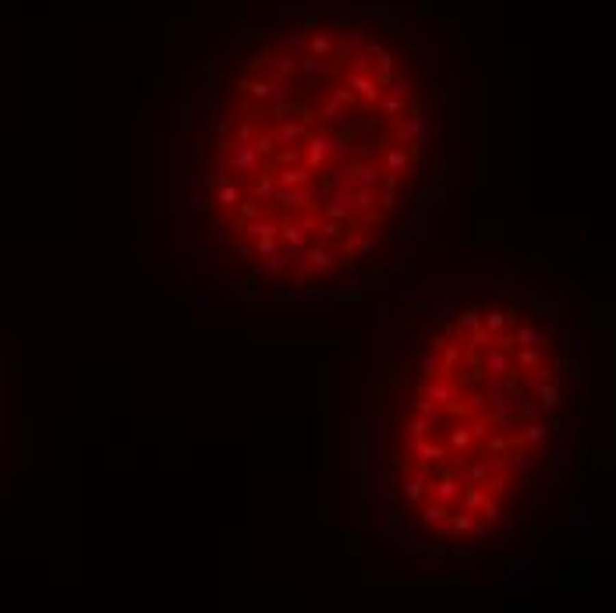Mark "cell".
Returning <instances> with one entry per match:
<instances>
[{
  "label": "cell",
  "mask_w": 616,
  "mask_h": 613,
  "mask_svg": "<svg viewBox=\"0 0 616 613\" xmlns=\"http://www.w3.org/2000/svg\"><path fill=\"white\" fill-rule=\"evenodd\" d=\"M418 206H422V210L443 206V188H422V192H418Z\"/></svg>",
  "instance_id": "33"
},
{
  "label": "cell",
  "mask_w": 616,
  "mask_h": 613,
  "mask_svg": "<svg viewBox=\"0 0 616 613\" xmlns=\"http://www.w3.org/2000/svg\"><path fill=\"white\" fill-rule=\"evenodd\" d=\"M270 138H273V146L277 149H291V146H305V138H308V128L301 125V121H277V128L270 132Z\"/></svg>",
  "instance_id": "6"
},
{
  "label": "cell",
  "mask_w": 616,
  "mask_h": 613,
  "mask_svg": "<svg viewBox=\"0 0 616 613\" xmlns=\"http://www.w3.org/2000/svg\"><path fill=\"white\" fill-rule=\"evenodd\" d=\"M389 142H394V146H411V142H422L425 138V114L422 110H415L411 117H397V121H389Z\"/></svg>",
  "instance_id": "2"
},
{
  "label": "cell",
  "mask_w": 616,
  "mask_h": 613,
  "mask_svg": "<svg viewBox=\"0 0 616 613\" xmlns=\"http://www.w3.org/2000/svg\"><path fill=\"white\" fill-rule=\"evenodd\" d=\"M446 518H450V507H446V503H439V500H433V497H428V503H422L418 521H422L425 528H436V525H443Z\"/></svg>",
  "instance_id": "19"
},
{
  "label": "cell",
  "mask_w": 616,
  "mask_h": 613,
  "mask_svg": "<svg viewBox=\"0 0 616 613\" xmlns=\"http://www.w3.org/2000/svg\"><path fill=\"white\" fill-rule=\"evenodd\" d=\"M351 188H337L330 192V202H322V216L337 220V223H351Z\"/></svg>",
  "instance_id": "9"
},
{
  "label": "cell",
  "mask_w": 616,
  "mask_h": 613,
  "mask_svg": "<svg viewBox=\"0 0 616 613\" xmlns=\"http://www.w3.org/2000/svg\"><path fill=\"white\" fill-rule=\"evenodd\" d=\"M262 262H266V266H262V273H266V277H283L287 270H291V262H287L280 252H277V255H270V259H262Z\"/></svg>",
  "instance_id": "32"
},
{
  "label": "cell",
  "mask_w": 616,
  "mask_h": 613,
  "mask_svg": "<svg viewBox=\"0 0 616 613\" xmlns=\"http://www.w3.org/2000/svg\"><path fill=\"white\" fill-rule=\"evenodd\" d=\"M277 231H280V223L270 220V216H262V213L241 220V234L244 238H277Z\"/></svg>",
  "instance_id": "13"
},
{
  "label": "cell",
  "mask_w": 616,
  "mask_h": 613,
  "mask_svg": "<svg viewBox=\"0 0 616 613\" xmlns=\"http://www.w3.org/2000/svg\"><path fill=\"white\" fill-rule=\"evenodd\" d=\"M471 525H475V510H450V518H446V528H450V536H467L471 532Z\"/></svg>",
  "instance_id": "21"
},
{
  "label": "cell",
  "mask_w": 616,
  "mask_h": 613,
  "mask_svg": "<svg viewBox=\"0 0 616 613\" xmlns=\"http://www.w3.org/2000/svg\"><path fill=\"white\" fill-rule=\"evenodd\" d=\"M407 454L415 458V464H443V461L450 458L446 443H436V440H428V436L411 440V443H407Z\"/></svg>",
  "instance_id": "5"
},
{
  "label": "cell",
  "mask_w": 616,
  "mask_h": 613,
  "mask_svg": "<svg viewBox=\"0 0 616 613\" xmlns=\"http://www.w3.org/2000/svg\"><path fill=\"white\" fill-rule=\"evenodd\" d=\"M425 401H433L436 408L457 404V401H464V386H457L446 373H436V376L425 379Z\"/></svg>",
  "instance_id": "1"
},
{
  "label": "cell",
  "mask_w": 616,
  "mask_h": 613,
  "mask_svg": "<svg viewBox=\"0 0 616 613\" xmlns=\"http://www.w3.org/2000/svg\"><path fill=\"white\" fill-rule=\"evenodd\" d=\"M241 202H244V188H241V185H234V181H227V185H220V188H216V206H220V210L238 213Z\"/></svg>",
  "instance_id": "18"
},
{
  "label": "cell",
  "mask_w": 616,
  "mask_h": 613,
  "mask_svg": "<svg viewBox=\"0 0 616 613\" xmlns=\"http://www.w3.org/2000/svg\"><path fill=\"white\" fill-rule=\"evenodd\" d=\"M471 567H475V560H471V557H464V560L457 557V575H471Z\"/></svg>",
  "instance_id": "41"
},
{
  "label": "cell",
  "mask_w": 616,
  "mask_h": 613,
  "mask_svg": "<svg viewBox=\"0 0 616 613\" xmlns=\"http://www.w3.org/2000/svg\"><path fill=\"white\" fill-rule=\"evenodd\" d=\"M312 177H316V171L291 167V163H280V167L273 171V181H277V185H283V188H298V185H305V181H312Z\"/></svg>",
  "instance_id": "14"
},
{
  "label": "cell",
  "mask_w": 616,
  "mask_h": 613,
  "mask_svg": "<svg viewBox=\"0 0 616 613\" xmlns=\"http://www.w3.org/2000/svg\"><path fill=\"white\" fill-rule=\"evenodd\" d=\"M231 252H234L241 262H252V259H255V255H252V245H248V241H231Z\"/></svg>",
  "instance_id": "36"
},
{
  "label": "cell",
  "mask_w": 616,
  "mask_h": 613,
  "mask_svg": "<svg viewBox=\"0 0 616 613\" xmlns=\"http://www.w3.org/2000/svg\"><path fill=\"white\" fill-rule=\"evenodd\" d=\"M464 408H467V412H475V415H482V412H485V397H482V394H471Z\"/></svg>",
  "instance_id": "40"
},
{
  "label": "cell",
  "mask_w": 616,
  "mask_h": 613,
  "mask_svg": "<svg viewBox=\"0 0 616 613\" xmlns=\"http://www.w3.org/2000/svg\"><path fill=\"white\" fill-rule=\"evenodd\" d=\"M567 369H570V376H581V373H585V362H581V358H570Z\"/></svg>",
  "instance_id": "42"
},
{
  "label": "cell",
  "mask_w": 616,
  "mask_h": 613,
  "mask_svg": "<svg viewBox=\"0 0 616 613\" xmlns=\"http://www.w3.org/2000/svg\"><path fill=\"white\" fill-rule=\"evenodd\" d=\"M482 326L489 334H500V330H506L510 326V319H506V309H485L482 312Z\"/></svg>",
  "instance_id": "28"
},
{
  "label": "cell",
  "mask_w": 616,
  "mask_h": 613,
  "mask_svg": "<svg viewBox=\"0 0 616 613\" xmlns=\"http://www.w3.org/2000/svg\"><path fill=\"white\" fill-rule=\"evenodd\" d=\"M492 344L496 347H503V351H513V330L506 326V330H500V334H492Z\"/></svg>",
  "instance_id": "37"
},
{
  "label": "cell",
  "mask_w": 616,
  "mask_h": 613,
  "mask_svg": "<svg viewBox=\"0 0 616 613\" xmlns=\"http://www.w3.org/2000/svg\"><path fill=\"white\" fill-rule=\"evenodd\" d=\"M546 440H549V425H546V422H535V418H528L524 429H521V447H528V451H542Z\"/></svg>",
  "instance_id": "16"
},
{
  "label": "cell",
  "mask_w": 616,
  "mask_h": 613,
  "mask_svg": "<svg viewBox=\"0 0 616 613\" xmlns=\"http://www.w3.org/2000/svg\"><path fill=\"white\" fill-rule=\"evenodd\" d=\"M535 390H539V397H535V401H539V412H542V415H556V408H560V401H563V394H560V379L549 376L546 383L535 386Z\"/></svg>",
  "instance_id": "11"
},
{
  "label": "cell",
  "mask_w": 616,
  "mask_h": 613,
  "mask_svg": "<svg viewBox=\"0 0 616 613\" xmlns=\"http://www.w3.org/2000/svg\"><path fill=\"white\" fill-rule=\"evenodd\" d=\"M485 493H489V489H485V486H475V482H464V493H461V500H457V503H461L464 510H478V503H482V497H485Z\"/></svg>",
  "instance_id": "27"
},
{
  "label": "cell",
  "mask_w": 616,
  "mask_h": 613,
  "mask_svg": "<svg viewBox=\"0 0 616 613\" xmlns=\"http://www.w3.org/2000/svg\"><path fill=\"white\" fill-rule=\"evenodd\" d=\"M467 536H475V539H489V536H492V525H489V521H475Z\"/></svg>",
  "instance_id": "39"
},
{
  "label": "cell",
  "mask_w": 616,
  "mask_h": 613,
  "mask_svg": "<svg viewBox=\"0 0 616 613\" xmlns=\"http://www.w3.org/2000/svg\"><path fill=\"white\" fill-rule=\"evenodd\" d=\"M340 249H344V252H355V255H361V259L372 255V249H376V245H372V231H368V227H351V234H344Z\"/></svg>",
  "instance_id": "12"
},
{
  "label": "cell",
  "mask_w": 616,
  "mask_h": 613,
  "mask_svg": "<svg viewBox=\"0 0 616 613\" xmlns=\"http://www.w3.org/2000/svg\"><path fill=\"white\" fill-rule=\"evenodd\" d=\"M436 373H439V358H436L433 347H428V351H418V355H415V376L428 379V376H436Z\"/></svg>",
  "instance_id": "23"
},
{
  "label": "cell",
  "mask_w": 616,
  "mask_h": 613,
  "mask_svg": "<svg viewBox=\"0 0 616 613\" xmlns=\"http://www.w3.org/2000/svg\"><path fill=\"white\" fill-rule=\"evenodd\" d=\"M404 429H407V436H411V440H418V436H433V422H428V415H415V418H411Z\"/></svg>",
  "instance_id": "31"
},
{
  "label": "cell",
  "mask_w": 616,
  "mask_h": 613,
  "mask_svg": "<svg viewBox=\"0 0 616 613\" xmlns=\"http://www.w3.org/2000/svg\"><path fill=\"white\" fill-rule=\"evenodd\" d=\"M216 92H220V89H216V82H202L198 99H202V103H213V99H216Z\"/></svg>",
  "instance_id": "38"
},
{
  "label": "cell",
  "mask_w": 616,
  "mask_h": 613,
  "mask_svg": "<svg viewBox=\"0 0 616 613\" xmlns=\"http://www.w3.org/2000/svg\"><path fill=\"white\" fill-rule=\"evenodd\" d=\"M301 262L308 273H330L337 270V259L330 252V245H319V241H308V249L301 252Z\"/></svg>",
  "instance_id": "7"
},
{
  "label": "cell",
  "mask_w": 616,
  "mask_h": 613,
  "mask_svg": "<svg viewBox=\"0 0 616 613\" xmlns=\"http://www.w3.org/2000/svg\"><path fill=\"white\" fill-rule=\"evenodd\" d=\"M475 326H482V309H475V305H467L464 312H457V319H454V330H457V334H467V330H475Z\"/></svg>",
  "instance_id": "26"
},
{
  "label": "cell",
  "mask_w": 616,
  "mask_h": 613,
  "mask_svg": "<svg viewBox=\"0 0 616 613\" xmlns=\"http://www.w3.org/2000/svg\"><path fill=\"white\" fill-rule=\"evenodd\" d=\"M305 167L308 171H322V167H330V160H333V135H308L305 138Z\"/></svg>",
  "instance_id": "3"
},
{
  "label": "cell",
  "mask_w": 616,
  "mask_h": 613,
  "mask_svg": "<svg viewBox=\"0 0 616 613\" xmlns=\"http://www.w3.org/2000/svg\"><path fill=\"white\" fill-rule=\"evenodd\" d=\"M461 493H464V482L457 475H450V472L446 475H433L428 486H425V497H433V500H439L446 507H454L461 500Z\"/></svg>",
  "instance_id": "4"
},
{
  "label": "cell",
  "mask_w": 616,
  "mask_h": 613,
  "mask_svg": "<svg viewBox=\"0 0 616 613\" xmlns=\"http://www.w3.org/2000/svg\"><path fill=\"white\" fill-rule=\"evenodd\" d=\"M397 202H400V199H397L394 188H383V195H379V210H383V213H394Z\"/></svg>",
  "instance_id": "35"
},
{
  "label": "cell",
  "mask_w": 616,
  "mask_h": 613,
  "mask_svg": "<svg viewBox=\"0 0 616 613\" xmlns=\"http://www.w3.org/2000/svg\"><path fill=\"white\" fill-rule=\"evenodd\" d=\"M234 121H238L234 114H220V117H213V121H209V128H213L216 135H223V138H227V135L234 132Z\"/></svg>",
  "instance_id": "34"
},
{
  "label": "cell",
  "mask_w": 616,
  "mask_h": 613,
  "mask_svg": "<svg viewBox=\"0 0 616 613\" xmlns=\"http://www.w3.org/2000/svg\"><path fill=\"white\" fill-rule=\"evenodd\" d=\"M312 231H316V241L319 245H340L344 241V234H347V223H337V220H319V223H312Z\"/></svg>",
  "instance_id": "17"
},
{
  "label": "cell",
  "mask_w": 616,
  "mask_h": 613,
  "mask_svg": "<svg viewBox=\"0 0 616 613\" xmlns=\"http://www.w3.org/2000/svg\"><path fill=\"white\" fill-rule=\"evenodd\" d=\"M379 174L383 167L372 160V156H361L358 160V171H355V185L351 188H361V192H379Z\"/></svg>",
  "instance_id": "10"
},
{
  "label": "cell",
  "mask_w": 616,
  "mask_h": 613,
  "mask_svg": "<svg viewBox=\"0 0 616 613\" xmlns=\"http://www.w3.org/2000/svg\"><path fill=\"white\" fill-rule=\"evenodd\" d=\"M478 362H482V376L503 379L506 373H513L510 369V351H503V347H496V344H489L485 351H478Z\"/></svg>",
  "instance_id": "8"
},
{
  "label": "cell",
  "mask_w": 616,
  "mask_h": 613,
  "mask_svg": "<svg viewBox=\"0 0 616 613\" xmlns=\"http://www.w3.org/2000/svg\"><path fill=\"white\" fill-rule=\"evenodd\" d=\"M464 340H467L464 347H471V351H485V347L492 344V334L485 330V326H475V330L464 334Z\"/></svg>",
  "instance_id": "29"
},
{
  "label": "cell",
  "mask_w": 616,
  "mask_h": 613,
  "mask_svg": "<svg viewBox=\"0 0 616 613\" xmlns=\"http://www.w3.org/2000/svg\"><path fill=\"white\" fill-rule=\"evenodd\" d=\"M280 252V241L277 238H252V255L255 259H270Z\"/></svg>",
  "instance_id": "30"
},
{
  "label": "cell",
  "mask_w": 616,
  "mask_h": 613,
  "mask_svg": "<svg viewBox=\"0 0 616 613\" xmlns=\"http://www.w3.org/2000/svg\"><path fill=\"white\" fill-rule=\"evenodd\" d=\"M513 347H546L539 326H513Z\"/></svg>",
  "instance_id": "22"
},
{
  "label": "cell",
  "mask_w": 616,
  "mask_h": 613,
  "mask_svg": "<svg viewBox=\"0 0 616 613\" xmlns=\"http://www.w3.org/2000/svg\"><path fill=\"white\" fill-rule=\"evenodd\" d=\"M407 103H411V99H400V96L389 92V96H379V103H376V107H379L383 121H397V117H404V114H407Z\"/></svg>",
  "instance_id": "20"
},
{
  "label": "cell",
  "mask_w": 616,
  "mask_h": 613,
  "mask_svg": "<svg viewBox=\"0 0 616 613\" xmlns=\"http://www.w3.org/2000/svg\"><path fill=\"white\" fill-rule=\"evenodd\" d=\"M383 153V171H394V174H404L411 167V153L404 146H394V142H386L379 149Z\"/></svg>",
  "instance_id": "15"
},
{
  "label": "cell",
  "mask_w": 616,
  "mask_h": 613,
  "mask_svg": "<svg viewBox=\"0 0 616 613\" xmlns=\"http://www.w3.org/2000/svg\"><path fill=\"white\" fill-rule=\"evenodd\" d=\"M471 447V429H464L461 422L457 425H450V433H446V451H467Z\"/></svg>",
  "instance_id": "24"
},
{
  "label": "cell",
  "mask_w": 616,
  "mask_h": 613,
  "mask_svg": "<svg viewBox=\"0 0 616 613\" xmlns=\"http://www.w3.org/2000/svg\"><path fill=\"white\" fill-rule=\"evenodd\" d=\"M475 518H482V521H489V525H496L500 518H503V510H500V497H482V503H478V510H475Z\"/></svg>",
  "instance_id": "25"
}]
</instances>
